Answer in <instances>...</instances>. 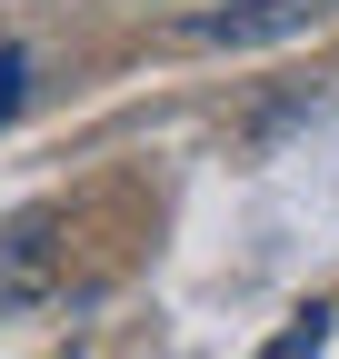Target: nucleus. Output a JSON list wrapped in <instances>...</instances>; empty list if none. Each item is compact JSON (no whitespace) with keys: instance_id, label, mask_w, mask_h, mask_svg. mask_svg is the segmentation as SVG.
Masks as SVG:
<instances>
[{"instance_id":"nucleus-3","label":"nucleus","mask_w":339,"mask_h":359,"mask_svg":"<svg viewBox=\"0 0 339 359\" xmlns=\"http://www.w3.org/2000/svg\"><path fill=\"white\" fill-rule=\"evenodd\" d=\"M319 339H329V309L310 299V309H300V330H279V339H270V359H300V349H319Z\"/></svg>"},{"instance_id":"nucleus-2","label":"nucleus","mask_w":339,"mask_h":359,"mask_svg":"<svg viewBox=\"0 0 339 359\" xmlns=\"http://www.w3.org/2000/svg\"><path fill=\"white\" fill-rule=\"evenodd\" d=\"M40 280H50V210H20L0 230V299H40Z\"/></svg>"},{"instance_id":"nucleus-1","label":"nucleus","mask_w":339,"mask_h":359,"mask_svg":"<svg viewBox=\"0 0 339 359\" xmlns=\"http://www.w3.org/2000/svg\"><path fill=\"white\" fill-rule=\"evenodd\" d=\"M329 20V0H230V11H190L180 40L190 50H270V40H300Z\"/></svg>"},{"instance_id":"nucleus-4","label":"nucleus","mask_w":339,"mask_h":359,"mask_svg":"<svg viewBox=\"0 0 339 359\" xmlns=\"http://www.w3.org/2000/svg\"><path fill=\"white\" fill-rule=\"evenodd\" d=\"M30 100V50H0V120Z\"/></svg>"}]
</instances>
